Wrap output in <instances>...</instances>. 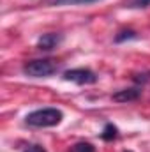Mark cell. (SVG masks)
Segmentation results:
<instances>
[{
  "instance_id": "7",
  "label": "cell",
  "mask_w": 150,
  "mask_h": 152,
  "mask_svg": "<svg viewBox=\"0 0 150 152\" xmlns=\"http://www.w3.org/2000/svg\"><path fill=\"white\" fill-rule=\"evenodd\" d=\"M101 0H53L55 5H90Z\"/></svg>"
},
{
  "instance_id": "1",
  "label": "cell",
  "mask_w": 150,
  "mask_h": 152,
  "mask_svg": "<svg viewBox=\"0 0 150 152\" xmlns=\"http://www.w3.org/2000/svg\"><path fill=\"white\" fill-rule=\"evenodd\" d=\"M64 118V113L58 108H41L25 117V122L32 127H53L58 126Z\"/></svg>"
},
{
  "instance_id": "10",
  "label": "cell",
  "mask_w": 150,
  "mask_h": 152,
  "mask_svg": "<svg viewBox=\"0 0 150 152\" xmlns=\"http://www.w3.org/2000/svg\"><path fill=\"white\" fill-rule=\"evenodd\" d=\"M131 7H147L150 5V0H129Z\"/></svg>"
},
{
  "instance_id": "12",
  "label": "cell",
  "mask_w": 150,
  "mask_h": 152,
  "mask_svg": "<svg viewBox=\"0 0 150 152\" xmlns=\"http://www.w3.org/2000/svg\"><path fill=\"white\" fill-rule=\"evenodd\" d=\"M125 152H131V151H125Z\"/></svg>"
},
{
  "instance_id": "2",
  "label": "cell",
  "mask_w": 150,
  "mask_h": 152,
  "mask_svg": "<svg viewBox=\"0 0 150 152\" xmlns=\"http://www.w3.org/2000/svg\"><path fill=\"white\" fill-rule=\"evenodd\" d=\"M58 71V64L51 58H37L30 60L23 66V73L32 78H48Z\"/></svg>"
},
{
  "instance_id": "9",
  "label": "cell",
  "mask_w": 150,
  "mask_h": 152,
  "mask_svg": "<svg viewBox=\"0 0 150 152\" xmlns=\"http://www.w3.org/2000/svg\"><path fill=\"white\" fill-rule=\"evenodd\" d=\"M133 37H136V34H134L133 30H124V32H120V34L115 37V41L120 42V41H124V39H133Z\"/></svg>"
},
{
  "instance_id": "11",
  "label": "cell",
  "mask_w": 150,
  "mask_h": 152,
  "mask_svg": "<svg viewBox=\"0 0 150 152\" xmlns=\"http://www.w3.org/2000/svg\"><path fill=\"white\" fill-rule=\"evenodd\" d=\"M21 152H48L44 147H41V145H28L25 151H21Z\"/></svg>"
},
{
  "instance_id": "6",
  "label": "cell",
  "mask_w": 150,
  "mask_h": 152,
  "mask_svg": "<svg viewBox=\"0 0 150 152\" xmlns=\"http://www.w3.org/2000/svg\"><path fill=\"white\" fill-rule=\"evenodd\" d=\"M118 136V129H117V126H113V124H106L104 126V129H103V133H101V138L103 140H106V142H111Z\"/></svg>"
},
{
  "instance_id": "3",
  "label": "cell",
  "mask_w": 150,
  "mask_h": 152,
  "mask_svg": "<svg viewBox=\"0 0 150 152\" xmlns=\"http://www.w3.org/2000/svg\"><path fill=\"white\" fill-rule=\"evenodd\" d=\"M64 80L73 81L78 85H92L97 81V76L94 71H90L88 67H76V69H69L64 73Z\"/></svg>"
},
{
  "instance_id": "8",
  "label": "cell",
  "mask_w": 150,
  "mask_h": 152,
  "mask_svg": "<svg viewBox=\"0 0 150 152\" xmlns=\"http://www.w3.org/2000/svg\"><path fill=\"white\" fill-rule=\"evenodd\" d=\"M71 152H95V147L88 142H79L71 147Z\"/></svg>"
},
{
  "instance_id": "5",
  "label": "cell",
  "mask_w": 150,
  "mask_h": 152,
  "mask_svg": "<svg viewBox=\"0 0 150 152\" xmlns=\"http://www.w3.org/2000/svg\"><path fill=\"white\" fill-rule=\"evenodd\" d=\"M140 94H141V90L136 88V87H133V88H124V90H118V92L113 94V101H117V103L136 101V99L140 97Z\"/></svg>"
},
{
  "instance_id": "4",
  "label": "cell",
  "mask_w": 150,
  "mask_h": 152,
  "mask_svg": "<svg viewBox=\"0 0 150 152\" xmlns=\"http://www.w3.org/2000/svg\"><path fill=\"white\" fill-rule=\"evenodd\" d=\"M62 36L60 34H44V36H41L37 41V48L39 50H42V51H50V50H53V48H57L60 42H62Z\"/></svg>"
}]
</instances>
